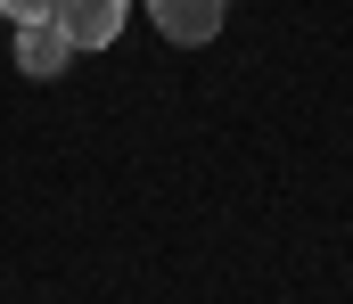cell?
<instances>
[{"mask_svg": "<svg viewBox=\"0 0 353 304\" xmlns=\"http://www.w3.org/2000/svg\"><path fill=\"white\" fill-rule=\"evenodd\" d=\"M50 25H58V33L74 41V58H83V50H107V41L123 33V0H58Z\"/></svg>", "mask_w": 353, "mask_h": 304, "instance_id": "1", "label": "cell"}, {"mask_svg": "<svg viewBox=\"0 0 353 304\" xmlns=\"http://www.w3.org/2000/svg\"><path fill=\"white\" fill-rule=\"evenodd\" d=\"M148 8H157V33L181 41V50H205L230 17V0H148Z\"/></svg>", "mask_w": 353, "mask_h": 304, "instance_id": "2", "label": "cell"}, {"mask_svg": "<svg viewBox=\"0 0 353 304\" xmlns=\"http://www.w3.org/2000/svg\"><path fill=\"white\" fill-rule=\"evenodd\" d=\"M17 66H25L33 83H50V74H66V66H74V41H66L50 17H41V25H17Z\"/></svg>", "mask_w": 353, "mask_h": 304, "instance_id": "3", "label": "cell"}, {"mask_svg": "<svg viewBox=\"0 0 353 304\" xmlns=\"http://www.w3.org/2000/svg\"><path fill=\"white\" fill-rule=\"evenodd\" d=\"M50 8H58V0H0V17H8V25H41Z\"/></svg>", "mask_w": 353, "mask_h": 304, "instance_id": "4", "label": "cell"}]
</instances>
